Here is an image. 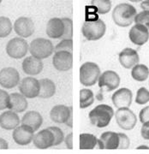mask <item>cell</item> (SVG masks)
Wrapping results in <instances>:
<instances>
[{"label":"cell","mask_w":149,"mask_h":154,"mask_svg":"<svg viewBox=\"0 0 149 154\" xmlns=\"http://www.w3.org/2000/svg\"><path fill=\"white\" fill-rule=\"evenodd\" d=\"M136 15V9L132 5L121 3L117 5L112 11V19L116 25L122 28H126L134 22Z\"/></svg>","instance_id":"obj_1"},{"label":"cell","mask_w":149,"mask_h":154,"mask_svg":"<svg viewBox=\"0 0 149 154\" xmlns=\"http://www.w3.org/2000/svg\"><path fill=\"white\" fill-rule=\"evenodd\" d=\"M114 116V110L110 105H97L89 112L88 117L91 123L97 128H105L110 124L111 118Z\"/></svg>","instance_id":"obj_2"},{"label":"cell","mask_w":149,"mask_h":154,"mask_svg":"<svg viewBox=\"0 0 149 154\" xmlns=\"http://www.w3.org/2000/svg\"><path fill=\"white\" fill-rule=\"evenodd\" d=\"M106 26L101 19L86 21L82 28L83 36L88 40H99L105 33Z\"/></svg>","instance_id":"obj_3"},{"label":"cell","mask_w":149,"mask_h":154,"mask_svg":"<svg viewBox=\"0 0 149 154\" xmlns=\"http://www.w3.org/2000/svg\"><path fill=\"white\" fill-rule=\"evenodd\" d=\"M53 51L54 46L51 41L47 38H36L29 45V52L31 55L40 60L47 58Z\"/></svg>","instance_id":"obj_4"},{"label":"cell","mask_w":149,"mask_h":154,"mask_svg":"<svg viewBox=\"0 0 149 154\" xmlns=\"http://www.w3.org/2000/svg\"><path fill=\"white\" fill-rule=\"evenodd\" d=\"M99 65L93 62L84 63L80 68V82L85 87L95 85L100 76Z\"/></svg>","instance_id":"obj_5"},{"label":"cell","mask_w":149,"mask_h":154,"mask_svg":"<svg viewBox=\"0 0 149 154\" xmlns=\"http://www.w3.org/2000/svg\"><path fill=\"white\" fill-rule=\"evenodd\" d=\"M29 45L25 38L16 37L11 38L6 45V52L14 59H21L27 55Z\"/></svg>","instance_id":"obj_6"},{"label":"cell","mask_w":149,"mask_h":154,"mask_svg":"<svg viewBox=\"0 0 149 154\" xmlns=\"http://www.w3.org/2000/svg\"><path fill=\"white\" fill-rule=\"evenodd\" d=\"M116 122L119 128L124 130H131L137 123V117L129 108L118 109L115 113Z\"/></svg>","instance_id":"obj_7"},{"label":"cell","mask_w":149,"mask_h":154,"mask_svg":"<svg viewBox=\"0 0 149 154\" xmlns=\"http://www.w3.org/2000/svg\"><path fill=\"white\" fill-rule=\"evenodd\" d=\"M19 91L27 99H33L39 97L40 91L39 81L33 77H25L20 82Z\"/></svg>","instance_id":"obj_8"},{"label":"cell","mask_w":149,"mask_h":154,"mask_svg":"<svg viewBox=\"0 0 149 154\" xmlns=\"http://www.w3.org/2000/svg\"><path fill=\"white\" fill-rule=\"evenodd\" d=\"M20 74L15 68L6 67L0 70V86L6 89H11L19 85Z\"/></svg>","instance_id":"obj_9"},{"label":"cell","mask_w":149,"mask_h":154,"mask_svg":"<svg viewBox=\"0 0 149 154\" xmlns=\"http://www.w3.org/2000/svg\"><path fill=\"white\" fill-rule=\"evenodd\" d=\"M98 82L101 90L104 91L105 88V92H111L119 87L120 76L113 70H105L100 75Z\"/></svg>","instance_id":"obj_10"},{"label":"cell","mask_w":149,"mask_h":154,"mask_svg":"<svg viewBox=\"0 0 149 154\" xmlns=\"http://www.w3.org/2000/svg\"><path fill=\"white\" fill-rule=\"evenodd\" d=\"M14 31L21 38H28L34 33V23L29 17H21L14 23Z\"/></svg>","instance_id":"obj_11"},{"label":"cell","mask_w":149,"mask_h":154,"mask_svg":"<svg viewBox=\"0 0 149 154\" xmlns=\"http://www.w3.org/2000/svg\"><path fill=\"white\" fill-rule=\"evenodd\" d=\"M34 131L27 125H20L16 128L12 134L14 141L19 146H27L33 141Z\"/></svg>","instance_id":"obj_12"},{"label":"cell","mask_w":149,"mask_h":154,"mask_svg":"<svg viewBox=\"0 0 149 154\" xmlns=\"http://www.w3.org/2000/svg\"><path fill=\"white\" fill-rule=\"evenodd\" d=\"M132 99V91L126 88L118 89L112 94V97H111L112 103L117 109L129 108L131 105Z\"/></svg>","instance_id":"obj_13"},{"label":"cell","mask_w":149,"mask_h":154,"mask_svg":"<svg viewBox=\"0 0 149 154\" xmlns=\"http://www.w3.org/2000/svg\"><path fill=\"white\" fill-rule=\"evenodd\" d=\"M52 64L58 71H68L73 66V55L68 51L55 52L52 58Z\"/></svg>","instance_id":"obj_14"},{"label":"cell","mask_w":149,"mask_h":154,"mask_svg":"<svg viewBox=\"0 0 149 154\" xmlns=\"http://www.w3.org/2000/svg\"><path fill=\"white\" fill-rule=\"evenodd\" d=\"M129 38L133 44L139 45V46L143 45L148 41V28L141 24H135L129 30Z\"/></svg>","instance_id":"obj_15"},{"label":"cell","mask_w":149,"mask_h":154,"mask_svg":"<svg viewBox=\"0 0 149 154\" xmlns=\"http://www.w3.org/2000/svg\"><path fill=\"white\" fill-rule=\"evenodd\" d=\"M73 114L72 106L64 105H57L52 107L50 111V117L51 121L56 123H66L70 117Z\"/></svg>","instance_id":"obj_16"},{"label":"cell","mask_w":149,"mask_h":154,"mask_svg":"<svg viewBox=\"0 0 149 154\" xmlns=\"http://www.w3.org/2000/svg\"><path fill=\"white\" fill-rule=\"evenodd\" d=\"M54 135L48 128L40 130L36 134H34L33 139V145L39 149H47L54 146Z\"/></svg>","instance_id":"obj_17"},{"label":"cell","mask_w":149,"mask_h":154,"mask_svg":"<svg viewBox=\"0 0 149 154\" xmlns=\"http://www.w3.org/2000/svg\"><path fill=\"white\" fill-rule=\"evenodd\" d=\"M118 59L121 65L125 69H132L140 62L138 52L132 48H124L119 53Z\"/></svg>","instance_id":"obj_18"},{"label":"cell","mask_w":149,"mask_h":154,"mask_svg":"<svg viewBox=\"0 0 149 154\" xmlns=\"http://www.w3.org/2000/svg\"><path fill=\"white\" fill-rule=\"evenodd\" d=\"M119 146V135L118 133L112 131L104 132L98 140V148L114 150Z\"/></svg>","instance_id":"obj_19"},{"label":"cell","mask_w":149,"mask_h":154,"mask_svg":"<svg viewBox=\"0 0 149 154\" xmlns=\"http://www.w3.org/2000/svg\"><path fill=\"white\" fill-rule=\"evenodd\" d=\"M22 65L24 73L29 75H36L43 70L44 63L40 59L30 56L23 60Z\"/></svg>","instance_id":"obj_20"},{"label":"cell","mask_w":149,"mask_h":154,"mask_svg":"<svg viewBox=\"0 0 149 154\" xmlns=\"http://www.w3.org/2000/svg\"><path fill=\"white\" fill-rule=\"evenodd\" d=\"M64 33V25L61 18L53 17L46 24V34L49 38H62Z\"/></svg>","instance_id":"obj_21"},{"label":"cell","mask_w":149,"mask_h":154,"mask_svg":"<svg viewBox=\"0 0 149 154\" xmlns=\"http://www.w3.org/2000/svg\"><path fill=\"white\" fill-rule=\"evenodd\" d=\"M20 117L17 113L12 110H7L0 115V127L5 130H12L19 126Z\"/></svg>","instance_id":"obj_22"},{"label":"cell","mask_w":149,"mask_h":154,"mask_svg":"<svg viewBox=\"0 0 149 154\" xmlns=\"http://www.w3.org/2000/svg\"><path fill=\"white\" fill-rule=\"evenodd\" d=\"M28 100L22 94L19 93H13L10 94V104L8 109L16 113L24 112L28 108Z\"/></svg>","instance_id":"obj_23"},{"label":"cell","mask_w":149,"mask_h":154,"mask_svg":"<svg viewBox=\"0 0 149 154\" xmlns=\"http://www.w3.org/2000/svg\"><path fill=\"white\" fill-rule=\"evenodd\" d=\"M21 122L23 125L30 127L33 131H37L43 123V117L38 111L29 110L22 116Z\"/></svg>","instance_id":"obj_24"},{"label":"cell","mask_w":149,"mask_h":154,"mask_svg":"<svg viewBox=\"0 0 149 154\" xmlns=\"http://www.w3.org/2000/svg\"><path fill=\"white\" fill-rule=\"evenodd\" d=\"M40 91H39V98L40 99H50L56 93L55 83L51 79H41L39 81Z\"/></svg>","instance_id":"obj_25"},{"label":"cell","mask_w":149,"mask_h":154,"mask_svg":"<svg viewBox=\"0 0 149 154\" xmlns=\"http://www.w3.org/2000/svg\"><path fill=\"white\" fill-rule=\"evenodd\" d=\"M98 140L99 139L88 133H83L80 134V149L81 150H91L98 146Z\"/></svg>","instance_id":"obj_26"},{"label":"cell","mask_w":149,"mask_h":154,"mask_svg":"<svg viewBox=\"0 0 149 154\" xmlns=\"http://www.w3.org/2000/svg\"><path fill=\"white\" fill-rule=\"evenodd\" d=\"M131 76L134 80L137 82H145L149 76L148 67L145 64H140L132 68L131 70Z\"/></svg>","instance_id":"obj_27"},{"label":"cell","mask_w":149,"mask_h":154,"mask_svg":"<svg viewBox=\"0 0 149 154\" xmlns=\"http://www.w3.org/2000/svg\"><path fill=\"white\" fill-rule=\"evenodd\" d=\"M94 94L92 90L84 88L80 91V108L85 109L94 104Z\"/></svg>","instance_id":"obj_28"},{"label":"cell","mask_w":149,"mask_h":154,"mask_svg":"<svg viewBox=\"0 0 149 154\" xmlns=\"http://www.w3.org/2000/svg\"><path fill=\"white\" fill-rule=\"evenodd\" d=\"M92 5L96 8L99 14H107L111 9V1L110 0H93L91 2Z\"/></svg>","instance_id":"obj_29"},{"label":"cell","mask_w":149,"mask_h":154,"mask_svg":"<svg viewBox=\"0 0 149 154\" xmlns=\"http://www.w3.org/2000/svg\"><path fill=\"white\" fill-rule=\"evenodd\" d=\"M12 23L10 18L0 17V38H6L11 34L12 31Z\"/></svg>","instance_id":"obj_30"},{"label":"cell","mask_w":149,"mask_h":154,"mask_svg":"<svg viewBox=\"0 0 149 154\" xmlns=\"http://www.w3.org/2000/svg\"><path fill=\"white\" fill-rule=\"evenodd\" d=\"M135 103L138 105H146L149 102V91L146 88H139L136 97H135Z\"/></svg>","instance_id":"obj_31"},{"label":"cell","mask_w":149,"mask_h":154,"mask_svg":"<svg viewBox=\"0 0 149 154\" xmlns=\"http://www.w3.org/2000/svg\"><path fill=\"white\" fill-rule=\"evenodd\" d=\"M62 21L64 25V33L62 39H72L73 37V22L70 18H62Z\"/></svg>","instance_id":"obj_32"},{"label":"cell","mask_w":149,"mask_h":154,"mask_svg":"<svg viewBox=\"0 0 149 154\" xmlns=\"http://www.w3.org/2000/svg\"><path fill=\"white\" fill-rule=\"evenodd\" d=\"M54 51H68L72 53L73 51V40L72 39H62L58 44L56 45Z\"/></svg>","instance_id":"obj_33"},{"label":"cell","mask_w":149,"mask_h":154,"mask_svg":"<svg viewBox=\"0 0 149 154\" xmlns=\"http://www.w3.org/2000/svg\"><path fill=\"white\" fill-rule=\"evenodd\" d=\"M50 131H51V133L53 134L54 135V139H55V141H54V146H58L60 145L63 141H64V134L63 130L61 129L60 128L55 126H51L47 128Z\"/></svg>","instance_id":"obj_34"},{"label":"cell","mask_w":149,"mask_h":154,"mask_svg":"<svg viewBox=\"0 0 149 154\" xmlns=\"http://www.w3.org/2000/svg\"><path fill=\"white\" fill-rule=\"evenodd\" d=\"M134 22L135 24H141L149 28V11H141L138 13L135 17Z\"/></svg>","instance_id":"obj_35"},{"label":"cell","mask_w":149,"mask_h":154,"mask_svg":"<svg viewBox=\"0 0 149 154\" xmlns=\"http://www.w3.org/2000/svg\"><path fill=\"white\" fill-rule=\"evenodd\" d=\"M10 104V94L6 91L0 89V110L8 108Z\"/></svg>","instance_id":"obj_36"},{"label":"cell","mask_w":149,"mask_h":154,"mask_svg":"<svg viewBox=\"0 0 149 154\" xmlns=\"http://www.w3.org/2000/svg\"><path fill=\"white\" fill-rule=\"evenodd\" d=\"M119 135V146L118 149H128L130 146V140L123 133H118Z\"/></svg>","instance_id":"obj_37"},{"label":"cell","mask_w":149,"mask_h":154,"mask_svg":"<svg viewBox=\"0 0 149 154\" xmlns=\"http://www.w3.org/2000/svg\"><path fill=\"white\" fill-rule=\"evenodd\" d=\"M139 119L141 123L149 122V105L141 109L139 113Z\"/></svg>","instance_id":"obj_38"},{"label":"cell","mask_w":149,"mask_h":154,"mask_svg":"<svg viewBox=\"0 0 149 154\" xmlns=\"http://www.w3.org/2000/svg\"><path fill=\"white\" fill-rule=\"evenodd\" d=\"M141 135L144 140H149V122L142 123L141 128Z\"/></svg>","instance_id":"obj_39"},{"label":"cell","mask_w":149,"mask_h":154,"mask_svg":"<svg viewBox=\"0 0 149 154\" xmlns=\"http://www.w3.org/2000/svg\"><path fill=\"white\" fill-rule=\"evenodd\" d=\"M64 142L66 145L67 148L73 149V133H70L69 134H67L66 137L64 138Z\"/></svg>","instance_id":"obj_40"},{"label":"cell","mask_w":149,"mask_h":154,"mask_svg":"<svg viewBox=\"0 0 149 154\" xmlns=\"http://www.w3.org/2000/svg\"><path fill=\"white\" fill-rule=\"evenodd\" d=\"M141 8L143 10V11H149V0L142 1L141 4Z\"/></svg>","instance_id":"obj_41"},{"label":"cell","mask_w":149,"mask_h":154,"mask_svg":"<svg viewBox=\"0 0 149 154\" xmlns=\"http://www.w3.org/2000/svg\"><path fill=\"white\" fill-rule=\"evenodd\" d=\"M9 148V144L5 139L0 138V149H8Z\"/></svg>","instance_id":"obj_42"},{"label":"cell","mask_w":149,"mask_h":154,"mask_svg":"<svg viewBox=\"0 0 149 154\" xmlns=\"http://www.w3.org/2000/svg\"><path fill=\"white\" fill-rule=\"evenodd\" d=\"M102 93H103V90H100L99 93L97 94V95H96V98H97V99L99 101L103 100V94H102Z\"/></svg>","instance_id":"obj_43"},{"label":"cell","mask_w":149,"mask_h":154,"mask_svg":"<svg viewBox=\"0 0 149 154\" xmlns=\"http://www.w3.org/2000/svg\"><path fill=\"white\" fill-rule=\"evenodd\" d=\"M136 148L140 150V149H147V150H149V147L147 146H139L138 147H136Z\"/></svg>","instance_id":"obj_44"},{"label":"cell","mask_w":149,"mask_h":154,"mask_svg":"<svg viewBox=\"0 0 149 154\" xmlns=\"http://www.w3.org/2000/svg\"><path fill=\"white\" fill-rule=\"evenodd\" d=\"M1 2H2V1H1V0H0V4H1Z\"/></svg>","instance_id":"obj_45"}]
</instances>
